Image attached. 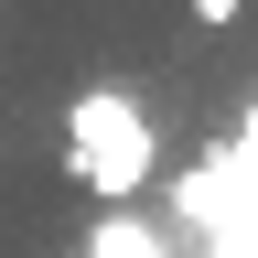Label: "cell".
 Listing matches in <instances>:
<instances>
[{
  "instance_id": "obj_1",
  "label": "cell",
  "mask_w": 258,
  "mask_h": 258,
  "mask_svg": "<svg viewBox=\"0 0 258 258\" xmlns=\"http://www.w3.org/2000/svg\"><path fill=\"white\" fill-rule=\"evenodd\" d=\"M161 226L183 237V258H258V118L205 161V172L172 183V215Z\"/></svg>"
},
{
  "instance_id": "obj_2",
  "label": "cell",
  "mask_w": 258,
  "mask_h": 258,
  "mask_svg": "<svg viewBox=\"0 0 258 258\" xmlns=\"http://www.w3.org/2000/svg\"><path fill=\"white\" fill-rule=\"evenodd\" d=\"M64 172H76L86 194H108V215L161 172V140H151V118H140L129 86H86L76 108H64Z\"/></svg>"
},
{
  "instance_id": "obj_3",
  "label": "cell",
  "mask_w": 258,
  "mask_h": 258,
  "mask_svg": "<svg viewBox=\"0 0 258 258\" xmlns=\"http://www.w3.org/2000/svg\"><path fill=\"white\" fill-rule=\"evenodd\" d=\"M86 258H183V237H172V226H161V215H108V226H97V247Z\"/></svg>"
},
{
  "instance_id": "obj_4",
  "label": "cell",
  "mask_w": 258,
  "mask_h": 258,
  "mask_svg": "<svg viewBox=\"0 0 258 258\" xmlns=\"http://www.w3.org/2000/svg\"><path fill=\"white\" fill-rule=\"evenodd\" d=\"M194 22H237V0H194Z\"/></svg>"
}]
</instances>
